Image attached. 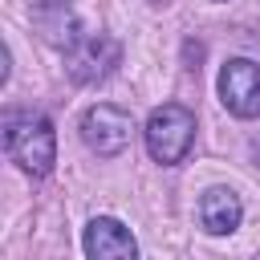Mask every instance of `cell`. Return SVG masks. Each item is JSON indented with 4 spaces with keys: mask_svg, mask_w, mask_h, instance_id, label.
<instances>
[{
    "mask_svg": "<svg viewBox=\"0 0 260 260\" xmlns=\"http://www.w3.org/2000/svg\"><path fill=\"white\" fill-rule=\"evenodd\" d=\"M240 219H244V203H240V195L232 187H207L203 191V199H199V223H203V232L228 236V232L240 228Z\"/></svg>",
    "mask_w": 260,
    "mask_h": 260,
    "instance_id": "52a82bcc",
    "label": "cell"
},
{
    "mask_svg": "<svg viewBox=\"0 0 260 260\" xmlns=\"http://www.w3.org/2000/svg\"><path fill=\"white\" fill-rule=\"evenodd\" d=\"M219 102L236 118H260V65L236 57L219 69Z\"/></svg>",
    "mask_w": 260,
    "mask_h": 260,
    "instance_id": "5b68a950",
    "label": "cell"
},
{
    "mask_svg": "<svg viewBox=\"0 0 260 260\" xmlns=\"http://www.w3.org/2000/svg\"><path fill=\"white\" fill-rule=\"evenodd\" d=\"M32 24H37V32H41L49 45H57V49H69V45L81 37L77 16H73V8H69L65 0H37Z\"/></svg>",
    "mask_w": 260,
    "mask_h": 260,
    "instance_id": "ba28073f",
    "label": "cell"
},
{
    "mask_svg": "<svg viewBox=\"0 0 260 260\" xmlns=\"http://www.w3.org/2000/svg\"><path fill=\"white\" fill-rule=\"evenodd\" d=\"M85 256H93V260H134L138 244H134L126 223H118L114 215H98L85 228Z\"/></svg>",
    "mask_w": 260,
    "mask_h": 260,
    "instance_id": "8992f818",
    "label": "cell"
},
{
    "mask_svg": "<svg viewBox=\"0 0 260 260\" xmlns=\"http://www.w3.org/2000/svg\"><path fill=\"white\" fill-rule=\"evenodd\" d=\"M252 158H260V138H252Z\"/></svg>",
    "mask_w": 260,
    "mask_h": 260,
    "instance_id": "30bf717a",
    "label": "cell"
},
{
    "mask_svg": "<svg viewBox=\"0 0 260 260\" xmlns=\"http://www.w3.org/2000/svg\"><path fill=\"white\" fill-rule=\"evenodd\" d=\"M0 146L28 175H49L57 162V134L45 114H28V110L4 114L0 118Z\"/></svg>",
    "mask_w": 260,
    "mask_h": 260,
    "instance_id": "6da1fadb",
    "label": "cell"
},
{
    "mask_svg": "<svg viewBox=\"0 0 260 260\" xmlns=\"http://www.w3.org/2000/svg\"><path fill=\"white\" fill-rule=\"evenodd\" d=\"M130 134H134V122H130V114L126 110H118V106H89L85 114H81V138H85V146L93 150V154H102V158H114V154H122L126 146H130Z\"/></svg>",
    "mask_w": 260,
    "mask_h": 260,
    "instance_id": "277c9868",
    "label": "cell"
},
{
    "mask_svg": "<svg viewBox=\"0 0 260 260\" xmlns=\"http://www.w3.org/2000/svg\"><path fill=\"white\" fill-rule=\"evenodd\" d=\"M142 138H146V150H150L154 162H162V167L183 162L191 142H195V114L187 106H179V102H167L146 118Z\"/></svg>",
    "mask_w": 260,
    "mask_h": 260,
    "instance_id": "7a4b0ae2",
    "label": "cell"
},
{
    "mask_svg": "<svg viewBox=\"0 0 260 260\" xmlns=\"http://www.w3.org/2000/svg\"><path fill=\"white\" fill-rule=\"evenodd\" d=\"M8 69H12V57H8V49H4V41H0V85L8 81Z\"/></svg>",
    "mask_w": 260,
    "mask_h": 260,
    "instance_id": "9c48e42d",
    "label": "cell"
},
{
    "mask_svg": "<svg viewBox=\"0 0 260 260\" xmlns=\"http://www.w3.org/2000/svg\"><path fill=\"white\" fill-rule=\"evenodd\" d=\"M122 61V45L106 32H81L69 49H65V69L77 85H98L114 73V65Z\"/></svg>",
    "mask_w": 260,
    "mask_h": 260,
    "instance_id": "3957f363",
    "label": "cell"
}]
</instances>
